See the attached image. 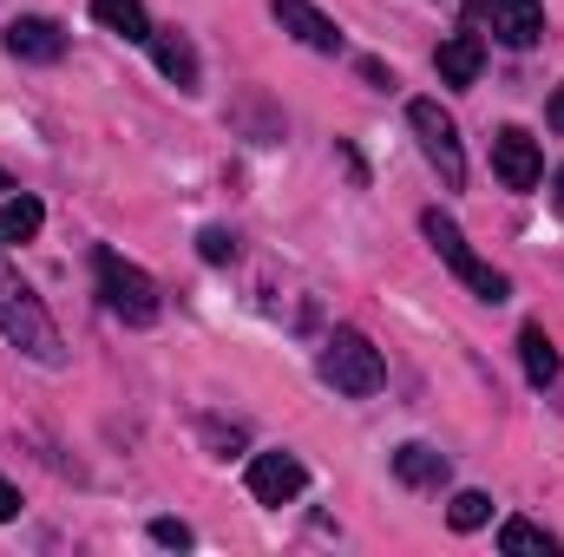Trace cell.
<instances>
[{"label":"cell","mask_w":564,"mask_h":557,"mask_svg":"<svg viewBox=\"0 0 564 557\" xmlns=\"http://www.w3.org/2000/svg\"><path fill=\"white\" fill-rule=\"evenodd\" d=\"M322 381H328L335 394H348V401L381 394V381H388L381 348H375L361 328H335V335H328V348H322Z\"/></svg>","instance_id":"cell-2"},{"label":"cell","mask_w":564,"mask_h":557,"mask_svg":"<svg viewBox=\"0 0 564 557\" xmlns=\"http://www.w3.org/2000/svg\"><path fill=\"white\" fill-rule=\"evenodd\" d=\"M361 79H375V86H381V92H388V86H394V73H388V66H381V59H361Z\"/></svg>","instance_id":"cell-21"},{"label":"cell","mask_w":564,"mask_h":557,"mask_svg":"<svg viewBox=\"0 0 564 557\" xmlns=\"http://www.w3.org/2000/svg\"><path fill=\"white\" fill-rule=\"evenodd\" d=\"M93 20L119 40H151V20H144V0H93Z\"/></svg>","instance_id":"cell-15"},{"label":"cell","mask_w":564,"mask_h":557,"mask_svg":"<svg viewBox=\"0 0 564 557\" xmlns=\"http://www.w3.org/2000/svg\"><path fill=\"white\" fill-rule=\"evenodd\" d=\"M394 479L401 485H421V492H433V485H446V452H433V446H401L394 452Z\"/></svg>","instance_id":"cell-13"},{"label":"cell","mask_w":564,"mask_h":557,"mask_svg":"<svg viewBox=\"0 0 564 557\" xmlns=\"http://www.w3.org/2000/svg\"><path fill=\"white\" fill-rule=\"evenodd\" d=\"M492 171H499V184H506V190H532V184L545 177L539 139H532V132H519V125H506V132L492 139Z\"/></svg>","instance_id":"cell-6"},{"label":"cell","mask_w":564,"mask_h":557,"mask_svg":"<svg viewBox=\"0 0 564 557\" xmlns=\"http://www.w3.org/2000/svg\"><path fill=\"white\" fill-rule=\"evenodd\" d=\"M519 354H525V381H532V387H552V381H558V348H552V335H545L539 321L519 335Z\"/></svg>","instance_id":"cell-14"},{"label":"cell","mask_w":564,"mask_h":557,"mask_svg":"<svg viewBox=\"0 0 564 557\" xmlns=\"http://www.w3.org/2000/svg\"><path fill=\"white\" fill-rule=\"evenodd\" d=\"M40 223H46L40 197H7L0 204V243H26V237H40Z\"/></svg>","instance_id":"cell-17"},{"label":"cell","mask_w":564,"mask_h":557,"mask_svg":"<svg viewBox=\"0 0 564 557\" xmlns=\"http://www.w3.org/2000/svg\"><path fill=\"white\" fill-rule=\"evenodd\" d=\"M302 485H308V472L295 452H257L250 459V499L257 505H289V499H302Z\"/></svg>","instance_id":"cell-7"},{"label":"cell","mask_w":564,"mask_h":557,"mask_svg":"<svg viewBox=\"0 0 564 557\" xmlns=\"http://www.w3.org/2000/svg\"><path fill=\"white\" fill-rule=\"evenodd\" d=\"M7 53H13V59H33V66H53V59L66 53V26H59V20H40V13H33V20H13V26H7Z\"/></svg>","instance_id":"cell-10"},{"label":"cell","mask_w":564,"mask_h":557,"mask_svg":"<svg viewBox=\"0 0 564 557\" xmlns=\"http://www.w3.org/2000/svg\"><path fill=\"white\" fill-rule=\"evenodd\" d=\"M545 125H552V132H564V86L552 92V106H545Z\"/></svg>","instance_id":"cell-22"},{"label":"cell","mask_w":564,"mask_h":557,"mask_svg":"<svg viewBox=\"0 0 564 557\" xmlns=\"http://www.w3.org/2000/svg\"><path fill=\"white\" fill-rule=\"evenodd\" d=\"M486 518H492V499H486V492H459V499L446 505V525H453V532H479Z\"/></svg>","instance_id":"cell-18"},{"label":"cell","mask_w":564,"mask_h":557,"mask_svg":"<svg viewBox=\"0 0 564 557\" xmlns=\"http://www.w3.org/2000/svg\"><path fill=\"white\" fill-rule=\"evenodd\" d=\"M421 237L433 243V250H440V263H446L453 276L466 282L479 302H506V295H512V282L499 276V270H492V263H486V256H479L466 237H459V223H453V217H440V210H421Z\"/></svg>","instance_id":"cell-3"},{"label":"cell","mask_w":564,"mask_h":557,"mask_svg":"<svg viewBox=\"0 0 564 557\" xmlns=\"http://www.w3.org/2000/svg\"><path fill=\"white\" fill-rule=\"evenodd\" d=\"M13 512H20V492H13V485L0 479V518H13Z\"/></svg>","instance_id":"cell-23"},{"label":"cell","mask_w":564,"mask_h":557,"mask_svg":"<svg viewBox=\"0 0 564 557\" xmlns=\"http://www.w3.org/2000/svg\"><path fill=\"white\" fill-rule=\"evenodd\" d=\"M151 538L171 551H191V525H177V518H151Z\"/></svg>","instance_id":"cell-20"},{"label":"cell","mask_w":564,"mask_h":557,"mask_svg":"<svg viewBox=\"0 0 564 557\" xmlns=\"http://www.w3.org/2000/svg\"><path fill=\"white\" fill-rule=\"evenodd\" d=\"M552 197H558V210H564V171H558V184H552Z\"/></svg>","instance_id":"cell-24"},{"label":"cell","mask_w":564,"mask_h":557,"mask_svg":"<svg viewBox=\"0 0 564 557\" xmlns=\"http://www.w3.org/2000/svg\"><path fill=\"white\" fill-rule=\"evenodd\" d=\"M486 13H492V33H499L512 53H525V46L545 40V7H539V0H486Z\"/></svg>","instance_id":"cell-9"},{"label":"cell","mask_w":564,"mask_h":557,"mask_svg":"<svg viewBox=\"0 0 564 557\" xmlns=\"http://www.w3.org/2000/svg\"><path fill=\"white\" fill-rule=\"evenodd\" d=\"M408 125H414V139H421L426 164L440 171V184L459 190V184H466V151H459V125L440 112V99H414V106H408Z\"/></svg>","instance_id":"cell-5"},{"label":"cell","mask_w":564,"mask_h":557,"mask_svg":"<svg viewBox=\"0 0 564 557\" xmlns=\"http://www.w3.org/2000/svg\"><path fill=\"white\" fill-rule=\"evenodd\" d=\"M93 270H99V295H106V308L119 321H132V328H151L158 321V282L144 276L139 263H126L119 250H99Z\"/></svg>","instance_id":"cell-4"},{"label":"cell","mask_w":564,"mask_h":557,"mask_svg":"<svg viewBox=\"0 0 564 557\" xmlns=\"http://www.w3.org/2000/svg\"><path fill=\"white\" fill-rule=\"evenodd\" d=\"M0 190H13V177H7V164H0Z\"/></svg>","instance_id":"cell-25"},{"label":"cell","mask_w":564,"mask_h":557,"mask_svg":"<svg viewBox=\"0 0 564 557\" xmlns=\"http://www.w3.org/2000/svg\"><path fill=\"white\" fill-rule=\"evenodd\" d=\"M151 59L177 92H197V53H191V40L177 26H151Z\"/></svg>","instance_id":"cell-11"},{"label":"cell","mask_w":564,"mask_h":557,"mask_svg":"<svg viewBox=\"0 0 564 557\" xmlns=\"http://www.w3.org/2000/svg\"><path fill=\"white\" fill-rule=\"evenodd\" d=\"M499 551L506 557H558V538H552L545 525H532V518H506Z\"/></svg>","instance_id":"cell-16"},{"label":"cell","mask_w":564,"mask_h":557,"mask_svg":"<svg viewBox=\"0 0 564 557\" xmlns=\"http://www.w3.org/2000/svg\"><path fill=\"white\" fill-rule=\"evenodd\" d=\"M0 335H7L26 361H40V368H66V341H59L46 302L20 282V270H13L7 256H0Z\"/></svg>","instance_id":"cell-1"},{"label":"cell","mask_w":564,"mask_h":557,"mask_svg":"<svg viewBox=\"0 0 564 557\" xmlns=\"http://www.w3.org/2000/svg\"><path fill=\"white\" fill-rule=\"evenodd\" d=\"M270 13H276L282 33H295L308 53H341V26H335L322 7H308V0H276Z\"/></svg>","instance_id":"cell-8"},{"label":"cell","mask_w":564,"mask_h":557,"mask_svg":"<svg viewBox=\"0 0 564 557\" xmlns=\"http://www.w3.org/2000/svg\"><path fill=\"white\" fill-rule=\"evenodd\" d=\"M433 66H440V79H446V86H473V79H479V66H486L479 33H453V40H440Z\"/></svg>","instance_id":"cell-12"},{"label":"cell","mask_w":564,"mask_h":557,"mask_svg":"<svg viewBox=\"0 0 564 557\" xmlns=\"http://www.w3.org/2000/svg\"><path fill=\"white\" fill-rule=\"evenodd\" d=\"M197 256H204V263H230V256H237V237H230V230H204V237H197Z\"/></svg>","instance_id":"cell-19"}]
</instances>
